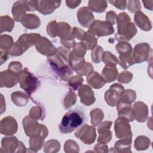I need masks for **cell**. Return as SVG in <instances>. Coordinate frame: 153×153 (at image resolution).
<instances>
[{
    "label": "cell",
    "mask_w": 153,
    "mask_h": 153,
    "mask_svg": "<svg viewBox=\"0 0 153 153\" xmlns=\"http://www.w3.org/2000/svg\"><path fill=\"white\" fill-rule=\"evenodd\" d=\"M46 31L52 38L60 37L61 44L67 48H73L76 44L72 34V29L68 23L64 22L57 23L56 20H52L47 25Z\"/></svg>",
    "instance_id": "1"
},
{
    "label": "cell",
    "mask_w": 153,
    "mask_h": 153,
    "mask_svg": "<svg viewBox=\"0 0 153 153\" xmlns=\"http://www.w3.org/2000/svg\"><path fill=\"white\" fill-rule=\"evenodd\" d=\"M117 33L115 35L118 42L129 41L137 33L134 24L131 22L130 17L127 13L123 12L117 16Z\"/></svg>",
    "instance_id": "2"
},
{
    "label": "cell",
    "mask_w": 153,
    "mask_h": 153,
    "mask_svg": "<svg viewBox=\"0 0 153 153\" xmlns=\"http://www.w3.org/2000/svg\"><path fill=\"white\" fill-rule=\"evenodd\" d=\"M83 121L84 114L81 111L78 109L71 110L63 117L59 128L62 133H71L81 126Z\"/></svg>",
    "instance_id": "3"
},
{
    "label": "cell",
    "mask_w": 153,
    "mask_h": 153,
    "mask_svg": "<svg viewBox=\"0 0 153 153\" xmlns=\"http://www.w3.org/2000/svg\"><path fill=\"white\" fill-rule=\"evenodd\" d=\"M23 127L26 134L31 137L40 136L45 139L48 135V130L42 124H39L37 120L29 116L25 117L22 121Z\"/></svg>",
    "instance_id": "4"
},
{
    "label": "cell",
    "mask_w": 153,
    "mask_h": 153,
    "mask_svg": "<svg viewBox=\"0 0 153 153\" xmlns=\"http://www.w3.org/2000/svg\"><path fill=\"white\" fill-rule=\"evenodd\" d=\"M18 76L20 88L30 96L39 87V81L38 78L34 76L27 68H24L19 73Z\"/></svg>",
    "instance_id": "5"
},
{
    "label": "cell",
    "mask_w": 153,
    "mask_h": 153,
    "mask_svg": "<svg viewBox=\"0 0 153 153\" xmlns=\"http://www.w3.org/2000/svg\"><path fill=\"white\" fill-rule=\"evenodd\" d=\"M88 32L95 36H105L112 35L114 33L113 25L107 21L96 20L88 27Z\"/></svg>",
    "instance_id": "6"
},
{
    "label": "cell",
    "mask_w": 153,
    "mask_h": 153,
    "mask_svg": "<svg viewBox=\"0 0 153 153\" xmlns=\"http://www.w3.org/2000/svg\"><path fill=\"white\" fill-rule=\"evenodd\" d=\"M1 149H4V152H26L25 146L15 136L3 137L1 140Z\"/></svg>",
    "instance_id": "7"
},
{
    "label": "cell",
    "mask_w": 153,
    "mask_h": 153,
    "mask_svg": "<svg viewBox=\"0 0 153 153\" xmlns=\"http://www.w3.org/2000/svg\"><path fill=\"white\" fill-rule=\"evenodd\" d=\"M96 128L87 124H84L78 128L75 133V136L86 145H90L94 142L96 138Z\"/></svg>",
    "instance_id": "8"
},
{
    "label": "cell",
    "mask_w": 153,
    "mask_h": 153,
    "mask_svg": "<svg viewBox=\"0 0 153 153\" xmlns=\"http://www.w3.org/2000/svg\"><path fill=\"white\" fill-rule=\"evenodd\" d=\"M124 87L119 83H114L105 93V100L110 106H115L120 100V96L124 91Z\"/></svg>",
    "instance_id": "9"
},
{
    "label": "cell",
    "mask_w": 153,
    "mask_h": 153,
    "mask_svg": "<svg viewBox=\"0 0 153 153\" xmlns=\"http://www.w3.org/2000/svg\"><path fill=\"white\" fill-rule=\"evenodd\" d=\"M151 51L149 45L146 42H141L135 45L132 52V57L135 63H141L146 61Z\"/></svg>",
    "instance_id": "10"
},
{
    "label": "cell",
    "mask_w": 153,
    "mask_h": 153,
    "mask_svg": "<svg viewBox=\"0 0 153 153\" xmlns=\"http://www.w3.org/2000/svg\"><path fill=\"white\" fill-rule=\"evenodd\" d=\"M114 130L116 137L118 139L132 137L130 125L128 123V121L123 117H118L115 120Z\"/></svg>",
    "instance_id": "11"
},
{
    "label": "cell",
    "mask_w": 153,
    "mask_h": 153,
    "mask_svg": "<svg viewBox=\"0 0 153 153\" xmlns=\"http://www.w3.org/2000/svg\"><path fill=\"white\" fill-rule=\"evenodd\" d=\"M36 50L40 54L47 57L54 54L57 48L45 36H40L35 44Z\"/></svg>",
    "instance_id": "12"
},
{
    "label": "cell",
    "mask_w": 153,
    "mask_h": 153,
    "mask_svg": "<svg viewBox=\"0 0 153 153\" xmlns=\"http://www.w3.org/2000/svg\"><path fill=\"white\" fill-rule=\"evenodd\" d=\"M17 123L13 117H4L0 122V132L2 134L12 136L17 132Z\"/></svg>",
    "instance_id": "13"
},
{
    "label": "cell",
    "mask_w": 153,
    "mask_h": 153,
    "mask_svg": "<svg viewBox=\"0 0 153 153\" xmlns=\"http://www.w3.org/2000/svg\"><path fill=\"white\" fill-rule=\"evenodd\" d=\"M19 74H16L9 69L1 72L0 85L1 87L11 88L19 82Z\"/></svg>",
    "instance_id": "14"
},
{
    "label": "cell",
    "mask_w": 153,
    "mask_h": 153,
    "mask_svg": "<svg viewBox=\"0 0 153 153\" xmlns=\"http://www.w3.org/2000/svg\"><path fill=\"white\" fill-rule=\"evenodd\" d=\"M112 122L106 121L100 123L97 127V131L99 134L97 142L100 143H107L111 141L112 139V132L110 128L112 126Z\"/></svg>",
    "instance_id": "15"
},
{
    "label": "cell",
    "mask_w": 153,
    "mask_h": 153,
    "mask_svg": "<svg viewBox=\"0 0 153 153\" xmlns=\"http://www.w3.org/2000/svg\"><path fill=\"white\" fill-rule=\"evenodd\" d=\"M80 102L85 106H90L96 101L94 93L91 87L86 84L82 85L78 91Z\"/></svg>",
    "instance_id": "16"
},
{
    "label": "cell",
    "mask_w": 153,
    "mask_h": 153,
    "mask_svg": "<svg viewBox=\"0 0 153 153\" xmlns=\"http://www.w3.org/2000/svg\"><path fill=\"white\" fill-rule=\"evenodd\" d=\"M60 4V1H38L36 10L43 15H49L53 13L56 8H59Z\"/></svg>",
    "instance_id": "17"
},
{
    "label": "cell",
    "mask_w": 153,
    "mask_h": 153,
    "mask_svg": "<svg viewBox=\"0 0 153 153\" xmlns=\"http://www.w3.org/2000/svg\"><path fill=\"white\" fill-rule=\"evenodd\" d=\"M77 18L79 24L84 27H89L95 20L92 11L87 7H82L78 10Z\"/></svg>",
    "instance_id": "18"
},
{
    "label": "cell",
    "mask_w": 153,
    "mask_h": 153,
    "mask_svg": "<svg viewBox=\"0 0 153 153\" xmlns=\"http://www.w3.org/2000/svg\"><path fill=\"white\" fill-rule=\"evenodd\" d=\"M133 112L136 120L139 123L146 121L148 117V108L147 105L141 101L136 102L133 105Z\"/></svg>",
    "instance_id": "19"
},
{
    "label": "cell",
    "mask_w": 153,
    "mask_h": 153,
    "mask_svg": "<svg viewBox=\"0 0 153 153\" xmlns=\"http://www.w3.org/2000/svg\"><path fill=\"white\" fill-rule=\"evenodd\" d=\"M40 36L41 35L38 33H24L19 37L17 41L25 52L28 48L35 44L36 41Z\"/></svg>",
    "instance_id": "20"
},
{
    "label": "cell",
    "mask_w": 153,
    "mask_h": 153,
    "mask_svg": "<svg viewBox=\"0 0 153 153\" xmlns=\"http://www.w3.org/2000/svg\"><path fill=\"white\" fill-rule=\"evenodd\" d=\"M116 106L118 117L126 118L128 122L134 120L131 104L119 101Z\"/></svg>",
    "instance_id": "21"
},
{
    "label": "cell",
    "mask_w": 153,
    "mask_h": 153,
    "mask_svg": "<svg viewBox=\"0 0 153 153\" xmlns=\"http://www.w3.org/2000/svg\"><path fill=\"white\" fill-rule=\"evenodd\" d=\"M134 21L135 24L142 30L149 31L152 29V23L149 17L140 11L135 13Z\"/></svg>",
    "instance_id": "22"
},
{
    "label": "cell",
    "mask_w": 153,
    "mask_h": 153,
    "mask_svg": "<svg viewBox=\"0 0 153 153\" xmlns=\"http://www.w3.org/2000/svg\"><path fill=\"white\" fill-rule=\"evenodd\" d=\"M21 23L23 27L28 29H35L41 25V20L38 16L34 14H26L22 19Z\"/></svg>",
    "instance_id": "23"
},
{
    "label": "cell",
    "mask_w": 153,
    "mask_h": 153,
    "mask_svg": "<svg viewBox=\"0 0 153 153\" xmlns=\"http://www.w3.org/2000/svg\"><path fill=\"white\" fill-rule=\"evenodd\" d=\"M87 82L92 88L94 89H99L102 88L106 84L105 81L97 72L93 71L87 75Z\"/></svg>",
    "instance_id": "24"
},
{
    "label": "cell",
    "mask_w": 153,
    "mask_h": 153,
    "mask_svg": "<svg viewBox=\"0 0 153 153\" xmlns=\"http://www.w3.org/2000/svg\"><path fill=\"white\" fill-rule=\"evenodd\" d=\"M118 72L116 66L106 65L102 72V76L106 82L110 83L114 81L118 77Z\"/></svg>",
    "instance_id": "25"
},
{
    "label": "cell",
    "mask_w": 153,
    "mask_h": 153,
    "mask_svg": "<svg viewBox=\"0 0 153 153\" xmlns=\"http://www.w3.org/2000/svg\"><path fill=\"white\" fill-rule=\"evenodd\" d=\"M115 48L119 54L120 59H131L133 57V48L129 43L124 41L119 42L116 45Z\"/></svg>",
    "instance_id": "26"
},
{
    "label": "cell",
    "mask_w": 153,
    "mask_h": 153,
    "mask_svg": "<svg viewBox=\"0 0 153 153\" xmlns=\"http://www.w3.org/2000/svg\"><path fill=\"white\" fill-rule=\"evenodd\" d=\"M13 19L16 22H21L23 17L26 14V10L23 4V1H18L13 4L11 10Z\"/></svg>",
    "instance_id": "27"
},
{
    "label": "cell",
    "mask_w": 153,
    "mask_h": 153,
    "mask_svg": "<svg viewBox=\"0 0 153 153\" xmlns=\"http://www.w3.org/2000/svg\"><path fill=\"white\" fill-rule=\"evenodd\" d=\"M29 96L26 93L21 91L13 92L11 94V99L13 103L17 106H25L29 102Z\"/></svg>",
    "instance_id": "28"
},
{
    "label": "cell",
    "mask_w": 153,
    "mask_h": 153,
    "mask_svg": "<svg viewBox=\"0 0 153 153\" xmlns=\"http://www.w3.org/2000/svg\"><path fill=\"white\" fill-rule=\"evenodd\" d=\"M132 137L120 139L114 145V148L118 152H131Z\"/></svg>",
    "instance_id": "29"
},
{
    "label": "cell",
    "mask_w": 153,
    "mask_h": 153,
    "mask_svg": "<svg viewBox=\"0 0 153 153\" xmlns=\"http://www.w3.org/2000/svg\"><path fill=\"white\" fill-rule=\"evenodd\" d=\"M84 57H79L74 55L71 51L69 56V65L71 68L77 72L79 71L85 63Z\"/></svg>",
    "instance_id": "30"
},
{
    "label": "cell",
    "mask_w": 153,
    "mask_h": 153,
    "mask_svg": "<svg viewBox=\"0 0 153 153\" xmlns=\"http://www.w3.org/2000/svg\"><path fill=\"white\" fill-rule=\"evenodd\" d=\"M14 26V23L11 17L8 16H1L0 17L1 33L4 32H11Z\"/></svg>",
    "instance_id": "31"
},
{
    "label": "cell",
    "mask_w": 153,
    "mask_h": 153,
    "mask_svg": "<svg viewBox=\"0 0 153 153\" xmlns=\"http://www.w3.org/2000/svg\"><path fill=\"white\" fill-rule=\"evenodd\" d=\"M151 145V140L145 136H137L134 142V147L137 151L147 149Z\"/></svg>",
    "instance_id": "32"
},
{
    "label": "cell",
    "mask_w": 153,
    "mask_h": 153,
    "mask_svg": "<svg viewBox=\"0 0 153 153\" xmlns=\"http://www.w3.org/2000/svg\"><path fill=\"white\" fill-rule=\"evenodd\" d=\"M107 2L105 1L90 0L88 2V8L96 13H103L107 8Z\"/></svg>",
    "instance_id": "33"
},
{
    "label": "cell",
    "mask_w": 153,
    "mask_h": 153,
    "mask_svg": "<svg viewBox=\"0 0 153 153\" xmlns=\"http://www.w3.org/2000/svg\"><path fill=\"white\" fill-rule=\"evenodd\" d=\"M81 41L85 45L87 49L88 50H93L97 46V38L88 32H85Z\"/></svg>",
    "instance_id": "34"
},
{
    "label": "cell",
    "mask_w": 153,
    "mask_h": 153,
    "mask_svg": "<svg viewBox=\"0 0 153 153\" xmlns=\"http://www.w3.org/2000/svg\"><path fill=\"white\" fill-rule=\"evenodd\" d=\"M90 123L93 126H98L103 120L104 114L100 108H94L90 112Z\"/></svg>",
    "instance_id": "35"
},
{
    "label": "cell",
    "mask_w": 153,
    "mask_h": 153,
    "mask_svg": "<svg viewBox=\"0 0 153 153\" xmlns=\"http://www.w3.org/2000/svg\"><path fill=\"white\" fill-rule=\"evenodd\" d=\"M29 116L36 120H43L45 117L44 110L40 105L34 106L30 109Z\"/></svg>",
    "instance_id": "36"
},
{
    "label": "cell",
    "mask_w": 153,
    "mask_h": 153,
    "mask_svg": "<svg viewBox=\"0 0 153 153\" xmlns=\"http://www.w3.org/2000/svg\"><path fill=\"white\" fill-rule=\"evenodd\" d=\"M29 142L30 148L32 149V151L37 152L42 148L44 143V139L40 136L31 137Z\"/></svg>",
    "instance_id": "37"
},
{
    "label": "cell",
    "mask_w": 153,
    "mask_h": 153,
    "mask_svg": "<svg viewBox=\"0 0 153 153\" xmlns=\"http://www.w3.org/2000/svg\"><path fill=\"white\" fill-rule=\"evenodd\" d=\"M136 98V92L130 89H127L124 90L123 93L120 96V100L123 102L124 103L131 104Z\"/></svg>",
    "instance_id": "38"
},
{
    "label": "cell",
    "mask_w": 153,
    "mask_h": 153,
    "mask_svg": "<svg viewBox=\"0 0 153 153\" xmlns=\"http://www.w3.org/2000/svg\"><path fill=\"white\" fill-rule=\"evenodd\" d=\"M44 148V152H57L60 150V144L57 140L51 139L45 143Z\"/></svg>",
    "instance_id": "39"
},
{
    "label": "cell",
    "mask_w": 153,
    "mask_h": 153,
    "mask_svg": "<svg viewBox=\"0 0 153 153\" xmlns=\"http://www.w3.org/2000/svg\"><path fill=\"white\" fill-rule=\"evenodd\" d=\"M13 39L11 36L8 35H1L0 36V48L1 50L8 51L13 45Z\"/></svg>",
    "instance_id": "40"
},
{
    "label": "cell",
    "mask_w": 153,
    "mask_h": 153,
    "mask_svg": "<svg viewBox=\"0 0 153 153\" xmlns=\"http://www.w3.org/2000/svg\"><path fill=\"white\" fill-rule=\"evenodd\" d=\"M76 94L73 91H69L65 96L63 100V106L66 109L70 108L74 105L76 102Z\"/></svg>",
    "instance_id": "41"
},
{
    "label": "cell",
    "mask_w": 153,
    "mask_h": 153,
    "mask_svg": "<svg viewBox=\"0 0 153 153\" xmlns=\"http://www.w3.org/2000/svg\"><path fill=\"white\" fill-rule=\"evenodd\" d=\"M84 79L81 75H75L68 80V85L72 91L78 90L82 84Z\"/></svg>",
    "instance_id": "42"
},
{
    "label": "cell",
    "mask_w": 153,
    "mask_h": 153,
    "mask_svg": "<svg viewBox=\"0 0 153 153\" xmlns=\"http://www.w3.org/2000/svg\"><path fill=\"white\" fill-rule=\"evenodd\" d=\"M104 53L103 48L100 45L94 47L91 53L92 61L95 63H99L102 61V56Z\"/></svg>",
    "instance_id": "43"
},
{
    "label": "cell",
    "mask_w": 153,
    "mask_h": 153,
    "mask_svg": "<svg viewBox=\"0 0 153 153\" xmlns=\"http://www.w3.org/2000/svg\"><path fill=\"white\" fill-rule=\"evenodd\" d=\"M102 61L106 65H111L116 66L118 63V59L111 52L105 51L102 56Z\"/></svg>",
    "instance_id": "44"
},
{
    "label": "cell",
    "mask_w": 153,
    "mask_h": 153,
    "mask_svg": "<svg viewBox=\"0 0 153 153\" xmlns=\"http://www.w3.org/2000/svg\"><path fill=\"white\" fill-rule=\"evenodd\" d=\"M87 48L85 45L81 42H76L74 47H73V50L72 51V53L77 57H84L85 54L87 52Z\"/></svg>",
    "instance_id": "45"
},
{
    "label": "cell",
    "mask_w": 153,
    "mask_h": 153,
    "mask_svg": "<svg viewBox=\"0 0 153 153\" xmlns=\"http://www.w3.org/2000/svg\"><path fill=\"white\" fill-rule=\"evenodd\" d=\"M64 150L65 152H79V147L78 143L73 140H68L64 145Z\"/></svg>",
    "instance_id": "46"
},
{
    "label": "cell",
    "mask_w": 153,
    "mask_h": 153,
    "mask_svg": "<svg viewBox=\"0 0 153 153\" xmlns=\"http://www.w3.org/2000/svg\"><path fill=\"white\" fill-rule=\"evenodd\" d=\"M127 8L128 11L131 13H137L140 11L141 4L140 1L134 0V1H127Z\"/></svg>",
    "instance_id": "47"
},
{
    "label": "cell",
    "mask_w": 153,
    "mask_h": 153,
    "mask_svg": "<svg viewBox=\"0 0 153 153\" xmlns=\"http://www.w3.org/2000/svg\"><path fill=\"white\" fill-rule=\"evenodd\" d=\"M133 78V74L129 71H123L118 76V81L123 84L129 83Z\"/></svg>",
    "instance_id": "48"
},
{
    "label": "cell",
    "mask_w": 153,
    "mask_h": 153,
    "mask_svg": "<svg viewBox=\"0 0 153 153\" xmlns=\"http://www.w3.org/2000/svg\"><path fill=\"white\" fill-rule=\"evenodd\" d=\"M93 65L88 62H85L82 68L76 73L81 76H87L93 71Z\"/></svg>",
    "instance_id": "49"
},
{
    "label": "cell",
    "mask_w": 153,
    "mask_h": 153,
    "mask_svg": "<svg viewBox=\"0 0 153 153\" xmlns=\"http://www.w3.org/2000/svg\"><path fill=\"white\" fill-rule=\"evenodd\" d=\"M22 68H23V66H22V63L17 61L11 62L8 65V69H9L16 74L20 73L23 70Z\"/></svg>",
    "instance_id": "50"
},
{
    "label": "cell",
    "mask_w": 153,
    "mask_h": 153,
    "mask_svg": "<svg viewBox=\"0 0 153 153\" xmlns=\"http://www.w3.org/2000/svg\"><path fill=\"white\" fill-rule=\"evenodd\" d=\"M38 1H23L26 11H34L36 10Z\"/></svg>",
    "instance_id": "51"
},
{
    "label": "cell",
    "mask_w": 153,
    "mask_h": 153,
    "mask_svg": "<svg viewBox=\"0 0 153 153\" xmlns=\"http://www.w3.org/2000/svg\"><path fill=\"white\" fill-rule=\"evenodd\" d=\"M117 18V13L113 11H109L106 13V21L110 23L111 25H115L116 23Z\"/></svg>",
    "instance_id": "52"
},
{
    "label": "cell",
    "mask_w": 153,
    "mask_h": 153,
    "mask_svg": "<svg viewBox=\"0 0 153 153\" xmlns=\"http://www.w3.org/2000/svg\"><path fill=\"white\" fill-rule=\"evenodd\" d=\"M109 3L111 4L113 6L117 7L119 10H125L126 7V1L124 0H120V1H109Z\"/></svg>",
    "instance_id": "53"
},
{
    "label": "cell",
    "mask_w": 153,
    "mask_h": 153,
    "mask_svg": "<svg viewBox=\"0 0 153 153\" xmlns=\"http://www.w3.org/2000/svg\"><path fill=\"white\" fill-rule=\"evenodd\" d=\"M94 151L95 152H108V147L105 143H99L94 146Z\"/></svg>",
    "instance_id": "54"
},
{
    "label": "cell",
    "mask_w": 153,
    "mask_h": 153,
    "mask_svg": "<svg viewBox=\"0 0 153 153\" xmlns=\"http://www.w3.org/2000/svg\"><path fill=\"white\" fill-rule=\"evenodd\" d=\"M81 1H78V0H66L65 1L66 6H68L69 8L74 9L81 3Z\"/></svg>",
    "instance_id": "55"
},
{
    "label": "cell",
    "mask_w": 153,
    "mask_h": 153,
    "mask_svg": "<svg viewBox=\"0 0 153 153\" xmlns=\"http://www.w3.org/2000/svg\"><path fill=\"white\" fill-rule=\"evenodd\" d=\"M1 56H0V60H1V65H2L4 62H5L8 59V53L7 51L4 50H1Z\"/></svg>",
    "instance_id": "56"
},
{
    "label": "cell",
    "mask_w": 153,
    "mask_h": 153,
    "mask_svg": "<svg viewBox=\"0 0 153 153\" xmlns=\"http://www.w3.org/2000/svg\"><path fill=\"white\" fill-rule=\"evenodd\" d=\"M142 2L143 4V5L145 8L151 11L152 10V4H153V1H142Z\"/></svg>",
    "instance_id": "57"
},
{
    "label": "cell",
    "mask_w": 153,
    "mask_h": 153,
    "mask_svg": "<svg viewBox=\"0 0 153 153\" xmlns=\"http://www.w3.org/2000/svg\"><path fill=\"white\" fill-rule=\"evenodd\" d=\"M1 114H2L4 111H5V103L3 104L4 102V96L2 94H1Z\"/></svg>",
    "instance_id": "58"
}]
</instances>
